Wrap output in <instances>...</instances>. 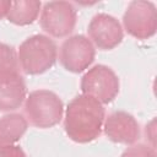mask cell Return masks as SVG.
<instances>
[{
  "mask_svg": "<svg viewBox=\"0 0 157 157\" xmlns=\"http://www.w3.org/2000/svg\"><path fill=\"white\" fill-rule=\"evenodd\" d=\"M87 33L94 48L101 50L117 48L124 38V29L118 18L104 12H99L91 18L87 26Z\"/></svg>",
  "mask_w": 157,
  "mask_h": 157,
  "instance_id": "obj_8",
  "label": "cell"
},
{
  "mask_svg": "<svg viewBox=\"0 0 157 157\" xmlns=\"http://www.w3.org/2000/svg\"><path fill=\"white\" fill-rule=\"evenodd\" d=\"M77 21L75 6L69 1H49L42 6L39 23L48 37L67 38Z\"/></svg>",
  "mask_w": 157,
  "mask_h": 157,
  "instance_id": "obj_5",
  "label": "cell"
},
{
  "mask_svg": "<svg viewBox=\"0 0 157 157\" xmlns=\"http://www.w3.org/2000/svg\"><path fill=\"white\" fill-rule=\"evenodd\" d=\"M0 157H27L25 151L16 145L0 148Z\"/></svg>",
  "mask_w": 157,
  "mask_h": 157,
  "instance_id": "obj_15",
  "label": "cell"
},
{
  "mask_svg": "<svg viewBox=\"0 0 157 157\" xmlns=\"http://www.w3.org/2000/svg\"><path fill=\"white\" fill-rule=\"evenodd\" d=\"M9 5H10V1L0 0V20L4 18V17H6L7 10H9Z\"/></svg>",
  "mask_w": 157,
  "mask_h": 157,
  "instance_id": "obj_16",
  "label": "cell"
},
{
  "mask_svg": "<svg viewBox=\"0 0 157 157\" xmlns=\"http://www.w3.org/2000/svg\"><path fill=\"white\" fill-rule=\"evenodd\" d=\"M17 59L23 72L40 75L54 66L58 59V45L47 34H33L20 44Z\"/></svg>",
  "mask_w": 157,
  "mask_h": 157,
  "instance_id": "obj_2",
  "label": "cell"
},
{
  "mask_svg": "<svg viewBox=\"0 0 157 157\" xmlns=\"http://www.w3.org/2000/svg\"><path fill=\"white\" fill-rule=\"evenodd\" d=\"M40 10L42 4L37 0L10 1L6 18L16 26H28L38 18Z\"/></svg>",
  "mask_w": 157,
  "mask_h": 157,
  "instance_id": "obj_12",
  "label": "cell"
},
{
  "mask_svg": "<svg viewBox=\"0 0 157 157\" xmlns=\"http://www.w3.org/2000/svg\"><path fill=\"white\" fill-rule=\"evenodd\" d=\"M27 97V88L20 72L0 75V112L18 109Z\"/></svg>",
  "mask_w": 157,
  "mask_h": 157,
  "instance_id": "obj_10",
  "label": "cell"
},
{
  "mask_svg": "<svg viewBox=\"0 0 157 157\" xmlns=\"http://www.w3.org/2000/svg\"><path fill=\"white\" fill-rule=\"evenodd\" d=\"M81 92L108 104L115 99L120 90V81L114 70L107 65L98 64L90 67L81 78Z\"/></svg>",
  "mask_w": 157,
  "mask_h": 157,
  "instance_id": "obj_4",
  "label": "cell"
},
{
  "mask_svg": "<svg viewBox=\"0 0 157 157\" xmlns=\"http://www.w3.org/2000/svg\"><path fill=\"white\" fill-rule=\"evenodd\" d=\"M25 118L28 124L38 129H49L58 125L64 118L61 98L49 90H34L23 102Z\"/></svg>",
  "mask_w": 157,
  "mask_h": 157,
  "instance_id": "obj_3",
  "label": "cell"
},
{
  "mask_svg": "<svg viewBox=\"0 0 157 157\" xmlns=\"http://www.w3.org/2000/svg\"><path fill=\"white\" fill-rule=\"evenodd\" d=\"M96 48L88 37L83 34L69 36L59 48V61L63 67L72 74H80L90 69L94 61Z\"/></svg>",
  "mask_w": 157,
  "mask_h": 157,
  "instance_id": "obj_7",
  "label": "cell"
},
{
  "mask_svg": "<svg viewBox=\"0 0 157 157\" xmlns=\"http://www.w3.org/2000/svg\"><path fill=\"white\" fill-rule=\"evenodd\" d=\"M120 157H156V151L151 145L136 142L125 148Z\"/></svg>",
  "mask_w": 157,
  "mask_h": 157,
  "instance_id": "obj_14",
  "label": "cell"
},
{
  "mask_svg": "<svg viewBox=\"0 0 157 157\" xmlns=\"http://www.w3.org/2000/svg\"><path fill=\"white\" fill-rule=\"evenodd\" d=\"M105 136L121 145H134L140 139V125L134 115L125 110H115L105 117L103 123Z\"/></svg>",
  "mask_w": 157,
  "mask_h": 157,
  "instance_id": "obj_9",
  "label": "cell"
},
{
  "mask_svg": "<svg viewBox=\"0 0 157 157\" xmlns=\"http://www.w3.org/2000/svg\"><path fill=\"white\" fill-rule=\"evenodd\" d=\"M20 72L17 52L9 44L0 42V75Z\"/></svg>",
  "mask_w": 157,
  "mask_h": 157,
  "instance_id": "obj_13",
  "label": "cell"
},
{
  "mask_svg": "<svg viewBox=\"0 0 157 157\" xmlns=\"http://www.w3.org/2000/svg\"><path fill=\"white\" fill-rule=\"evenodd\" d=\"M104 119V105L81 93L72 98L64 110V130L74 142L88 144L102 134Z\"/></svg>",
  "mask_w": 157,
  "mask_h": 157,
  "instance_id": "obj_1",
  "label": "cell"
},
{
  "mask_svg": "<svg viewBox=\"0 0 157 157\" xmlns=\"http://www.w3.org/2000/svg\"><path fill=\"white\" fill-rule=\"evenodd\" d=\"M123 29L131 37L144 40L155 36L157 29V10L151 1L134 0L123 15Z\"/></svg>",
  "mask_w": 157,
  "mask_h": 157,
  "instance_id": "obj_6",
  "label": "cell"
},
{
  "mask_svg": "<svg viewBox=\"0 0 157 157\" xmlns=\"http://www.w3.org/2000/svg\"><path fill=\"white\" fill-rule=\"evenodd\" d=\"M28 121L21 113H7L0 118V148L15 145L27 131Z\"/></svg>",
  "mask_w": 157,
  "mask_h": 157,
  "instance_id": "obj_11",
  "label": "cell"
}]
</instances>
